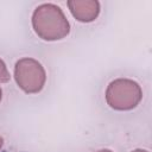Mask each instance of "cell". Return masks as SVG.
<instances>
[{"mask_svg":"<svg viewBox=\"0 0 152 152\" xmlns=\"http://www.w3.org/2000/svg\"><path fill=\"white\" fill-rule=\"evenodd\" d=\"M36 32L44 39H59L69 32V24L61 10L52 5L37 8L33 14Z\"/></svg>","mask_w":152,"mask_h":152,"instance_id":"obj_1","label":"cell"},{"mask_svg":"<svg viewBox=\"0 0 152 152\" xmlns=\"http://www.w3.org/2000/svg\"><path fill=\"white\" fill-rule=\"evenodd\" d=\"M99 152H110V151H107V150H104V151H99Z\"/></svg>","mask_w":152,"mask_h":152,"instance_id":"obj_7","label":"cell"},{"mask_svg":"<svg viewBox=\"0 0 152 152\" xmlns=\"http://www.w3.org/2000/svg\"><path fill=\"white\" fill-rule=\"evenodd\" d=\"M107 102L116 109H129L140 101L139 86L128 80H116L107 89Z\"/></svg>","mask_w":152,"mask_h":152,"instance_id":"obj_2","label":"cell"},{"mask_svg":"<svg viewBox=\"0 0 152 152\" xmlns=\"http://www.w3.org/2000/svg\"><path fill=\"white\" fill-rule=\"evenodd\" d=\"M135 152H146V151H135Z\"/></svg>","mask_w":152,"mask_h":152,"instance_id":"obj_8","label":"cell"},{"mask_svg":"<svg viewBox=\"0 0 152 152\" xmlns=\"http://www.w3.org/2000/svg\"><path fill=\"white\" fill-rule=\"evenodd\" d=\"M0 99H1V89H0Z\"/></svg>","mask_w":152,"mask_h":152,"instance_id":"obj_9","label":"cell"},{"mask_svg":"<svg viewBox=\"0 0 152 152\" xmlns=\"http://www.w3.org/2000/svg\"><path fill=\"white\" fill-rule=\"evenodd\" d=\"M1 145H2V139L0 138V147H1Z\"/></svg>","mask_w":152,"mask_h":152,"instance_id":"obj_6","label":"cell"},{"mask_svg":"<svg viewBox=\"0 0 152 152\" xmlns=\"http://www.w3.org/2000/svg\"><path fill=\"white\" fill-rule=\"evenodd\" d=\"M15 78L20 88L27 93L39 91L45 82L42 65L31 58H24L15 65Z\"/></svg>","mask_w":152,"mask_h":152,"instance_id":"obj_3","label":"cell"},{"mask_svg":"<svg viewBox=\"0 0 152 152\" xmlns=\"http://www.w3.org/2000/svg\"><path fill=\"white\" fill-rule=\"evenodd\" d=\"M8 78H10V76H8V72H7L6 68H5V64L0 59V81L1 82H6V81H8Z\"/></svg>","mask_w":152,"mask_h":152,"instance_id":"obj_5","label":"cell"},{"mask_svg":"<svg viewBox=\"0 0 152 152\" xmlns=\"http://www.w3.org/2000/svg\"><path fill=\"white\" fill-rule=\"evenodd\" d=\"M72 14L81 21H90L99 13V4L94 1H70Z\"/></svg>","mask_w":152,"mask_h":152,"instance_id":"obj_4","label":"cell"}]
</instances>
